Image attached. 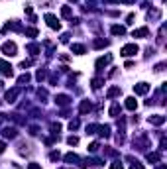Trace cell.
Listing matches in <instances>:
<instances>
[{"instance_id":"cell-1","label":"cell","mask_w":167,"mask_h":169,"mask_svg":"<svg viewBox=\"0 0 167 169\" xmlns=\"http://www.w3.org/2000/svg\"><path fill=\"white\" fill-rule=\"evenodd\" d=\"M138 51H140V47H138L136 43H128V45H124V47H122L120 55H122V57H132V55H136Z\"/></svg>"},{"instance_id":"cell-2","label":"cell","mask_w":167,"mask_h":169,"mask_svg":"<svg viewBox=\"0 0 167 169\" xmlns=\"http://www.w3.org/2000/svg\"><path fill=\"white\" fill-rule=\"evenodd\" d=\"M16 51H18V47H16V43L14 42H6V43H4L2 45V53H4V55H16Z\"/></svg>"},{"instance_id":"cell-3","label":"cell","mask_w":167,"mask_h":169,"mask_svg":"<svg viewBox=\"0 0 167 169\" xmlns=\"http://www.w3.org/2000/svg\"><path fill=\"white\" fill-rule=\"evenodd\" d=\"M45 22H47V26L51 28V30H59V28H61L59 20H57L53 14H45Z\"/></svg>"},{"instance_id":"cell-4","label":"cell","mask_w":167,"mask_h":169,"mask_svg":"<svg viewBox=\"0 0 167 169\" xmlns=\"http://www.w3.org/2000/svg\"><path fill=\"white\" fill-rule=\"evenodd\" d=\"M0 73L4 77H12V65L6 63V61H0Z\"/></svg>"},{"instance_id":"cell-5","label":"cell","mask_w":167,"mask_h":169,"mask_svg":"<svg viewBox=\"0 0 167 169\" xmlns=\"http://www.w3.org/2000/svg\"><path fill=\"white\" fill-rule=\"evenodd\" d=\"M149 90V85L148 83H138V85H134V93L136 94H145Z\"/></svg>"},{"instance_id":"cell-6","label":"cell","mask_w":167,"mask_h":169,"mask_svg":"<svg viewBox=\"0 0 167 169\" xmlns=\"http://www.w3.org/2000/svg\"><path fill=\"white\" fill-rule=\"evenodd\" d=\"M165 122V116H159V114H155V116H149V124L153 126H161Z\"/></svg>"},{"instance_id":"cell-7","label":"cell","mask_w":167,"mask_h":169,"mask_svg":"<svg viewBox=\"0 0 167 169\" xmlns=\"http://www.w3.org/2000/svg\"><path fill=\"white\" fill-rule=\"evenodd\" d=\"M18 94H20V89H12V90H8V93H6V102H14Z\"/></svg>"},{"instance_id":"cell-8","label":"cell","mask_w":167,"mask_h":169,"mask_svg":"<svg viewBox=\"0 0 167 169\" xmlns=\"http://www.w3.org/2000/svg\"><path fill=\"white\" fill-rule=\"evenodd\" d=\"M126 108H128V110H136V108H138V100H136L134 96H128V98H126Z\"/></svg>"},{"instance_id":"cell-9","label":"cell","mask_w":167,"mask_h":169,"mask_svg":"<svg viewBox=\"0 0 167 169\" xmlns=\"http://www.w3.org/2000/svg\"><path fill=\"white\" fill-rule=\"evenodd\" d=\"M149 34V30H148V28H140V30H134V38H145V35H148Z\"/></svg>"},{"instance_id":"cell-10","label":"cell","mask_w":167,"mask_h":169,"mask_svg":"<svg viewBox=\"0 0 167 169\" xmlns=\"http://www.w3.org/2000/svg\"><path fill=\"white\" fill-rule=\"evenodd\" d=\"M110 32L114 35H124V34H126V28H124V26H112Z\"/></svg>"},{"instance_id":"cell-11","label":"cell","mask_w":167,"mask_h":169,"mask_svg":"<svg viewBox=\"0 0 167 169\" xmlns=\"http://www.w3.org/2000/svg\"><path fill=\"white\" fill-rule=\"evenodd\" d=\"M112 61V55H106V57H100V59L97 61V67L100 69V67H104V65H108Z\"/></svg>"},{"instance_id":"cell-12","label":"cell","mask_w":167,"mask_h":169,"mask_svg":"<svg viewBox=\"0 0 167 169\" xmlns=\"http://www.w3.org/2000/svg\"><path fill=\"white\" fill-rule=\"evenodd\" d=\"M71 49H73V53H77V55H83V53H85V45H81V43H73Z\"/></svg>"},{"instance_id":"cell-13","label":"cell","mask_w":167,"mask_h":169,"mask_svg":"<svg viewBox=\"0 0 167 169\" xmlns=\"http://www.w3.org/2000/svg\"><path fill=\"white\" fill-rule=\"evenodd\" d=\"M120 93H122V90H120V86H112V89L108 90V98H114V96H118Z\"/></svg>"},{"instance_id":"cell-14","label":"cell","mask_w":167,"mask_h":169,"mask_svg":"<svg viewBox=\"0 0 167 169\" xmlns=\"http://www.w3.org/2000/svg\"><path fill=\"white\" fill-rule=\"evenodd\" d=\"M55 102H57V104H61V106H65L67 102H69V96H65V94H59V96L55 98Z\"/></svg>"},{"instance_id":"cell-15","label":"cell","mask_w":167,"mask_h":169,"mask_svg":"<svg viewBox=\"0 0 167 169\" xmlns=\"http://www.w3.org/2000/svg\"><path fill=\"white\" fill-rule=\"evenodd\" d=\"M89 110H90V102L89 100H83L81 102V112L85 114V112H89Z\"/></svg>"},{"instance_id":"cell-16","label":"cell","mask_w":167,"mask_h":169,"mask_svg":"<svg viewBox=\"0 0 167 169\" xmlns=\"http://www.w3.org/2000/svg\"><path fill=\"white\" fill-rule=\"evenodd\" d=\"M65 161H67V163L79 161V155H75V154H67V155H65Z\"/></svg>"},{"instance_id":"cell-17","label":"cell","mask_w":167,"mask_h":169,"mask_svg":"<svg viewBox=\"0 0 167 169\" xmlns=\"http://www.w3.org/2000/svg\"><path fill=\"white\" fill-rule=\"evenodd\" d=\"M71 14H73V12H71L69 6H63V8H61V16H63V18H71Z\"/></svg>"},{"instance_id":"cell-18","label":"cell","mask_w":167,"mask_h":169,"mask_svg":"<svg viewBox=\"0 0 167 169\" xmlns=\"http://www.w3.org/2000/svg\"><path fill=\"white\" fill-rule=\"evenodd\" d=\"M2 134L6 136V138H14V136H16V130H14V128H6Z\"/></svg>"},{"instance_id":"cell-19","label":"cell","mask_w":167,"mask_h":169,"mask_svg":"<svg viewBox=\"0 0 167 169\" xmlns=\"http://www.w3.org/2000/svg\"><path fill=\"white\" fill-rule=\"evenodd\" d=\"M67 144H69V146H77L79 138H77V136H69V138H67Z\"/></svg>"},{"instance_id":"cell-20","label":"cell","mask_w":167,"mask_h":169,"mask_svg":"<svg viewBox=\"0 0 167 169\" xmlns=\"http://www.w3.org/2000/svg\"><path fill=\"white\" fill-rule=\"evenodd\" d=\"M100 126L97 124H90V126H87V134H97V130H98Z\"/></svg>"},{"instance_id":"cell-21","label":"cell","mask_w":167,"mask_h":169,"mask_svg":"<svg viewBox=\"0 0 167 169\" xmlns=\"http://www.w3.org/2000/svg\"><path fill=\"white\" fill-rule=\"evenodd\" d=\"M26 35H30V38H36V35H37V30H36V28H28V30H26Z\"/></svg>"},{"instance_id":"cell-22","label":"cell","mask_w":167,"mask_h":169,"mask_svg":"<svg viewBox=\"0 0 167 169\" xmlns=\"http://www.w3.org/2000/svg\"><path fill=\"white\" fill-rule=\"evenodd\" d=\"M148 161H159V155L157 154H148Z\"/></svg>"},{"instance_id":"cell-23","label":"cell","mask_w":167,"mask_h":169,"mask_svg":"<svg viewBox=\"0 0 167 169\" xmlns=\"http://www.w3.org/2000/svg\"><path fill=\"white\" fill-rule=\"evenodd\" d=\"M28 81H30V75L26 73V75H22V77L18 79V83H20V85H24V83H28Z\"/></svg>"},{"instance_id":"cell-24","label":"cell","mask_w":167,"mask_h":169,"mask_svg":"<svg viewBox=\"0 0 167 169\" xmlns=\"http://www.w3.org/2000/svg\"><path fill=\"white\" fill-rule=\"evenodd\" d=\"M118 112H120V106H118V104H114V106L110 108V116H116Z\"/></svg>"},{"instance_id":"cell-25","label":"cell","mask_w":167,"mask_h":169,"mask_svg":"<svg viewBox=\"0 0 167 169\" xmlns=\"http://www.w3.org/2000/svg\"><path fill=\"white\" fill-rule=\"evenodd\" d=\"M102 85V79H93V89H100Z\"/></svg>"},{"instance_id":"cell-26","label":"cell","mask_w":167,"mask_h":169,"mask_svg":"<svg viewBox=\"0 0 167 169\" xmlns=\"http://www.w3.org/2000/svg\"><path fill=\"white\" fill-rule=\"evenodd\" d=\"M110 169H124V165H122V163H120V161H112Z\"/></svg>"},{"instance_id":"cell-27","label":"cell","mask_w":167,"mask_h":169,"mask_svg":"<svg viewBox=\"0 0 167 169\" xmlns=\"http://www.w3.org/2000/svg\"><path fill=\"white\" fill-rule=\"evenodd\" d=\"M30 65H32V59H26V61H22V65H20V67L26 69V67H30Z\"/></svg>"},{"instance_id":"cell-28","label":"cell","mask_w":167,"mask_h":169,"mask_svg":"<svg viewBox=\"0 0 167 169\" xmlns=\"http://www.w3.org/2000/svg\"><path fill=\"white\" fill-rule=\"evenodd\" d=\"M69 128H71V130H77V128H79V120H73L69 124Z\"/></svg>"},{"instance_id":"cell-29","label":"cell","mask_w":167,"mask_h":169,"mask_svg":"<svg viewBox=\"0 0 167 169\" xmlns=\"http://www.w3.org/2000/svg\"><path fill=\"white\" fill-rule=\"evenodd\" d=\"M130 169H144V165H141V163H138V161H136V163H132V167H130Z\"/></svg>"},{"instance_id":"cell-30","label":"cell","mask_w":167,"mask_h":169,"mask_svg":"<svg viewBox=\"0 0 167 169\" xmlns=\"http://www.w3.org/2000/svg\"><path fill=\"white\" fill-rule=\"evenodd\" d=\"M28 169H41V165H39V163H30Z\"/></svg>"},{"instance_id":"cell-31","label":"cell","mask_w":167,"mask_h":169,"mask_svg":"<svg viewBox=\"0 0 167 169\" xmlns=\"http://www.w3.org/2000/svg\"><path fill=\"white\" fill-rule=\"evenodd\" d=\"M89 150H90V151H97V150H98V144H97V142H94V144H90V146H89Z\"/></svg>"},{"instance_id":"cell-32","label":"cell","mask_w":167,"mask_h":169,"mask_svg":"<svg viewBox=\"0 0 167 169\" xmlns=\"http://www.w3.org/2000/svg\"><path fill=\"white\" fill-rule=\"evenodd\" d=\"M94 45H97V47H102V45H106V42H102V39H97V42H94Z\"/></svg>"},{"instance_id":"cell-33","label":"cell","mask_w":167,"mask_h":169,"mask_svg":"<svg viewBox=\"0 0 167 169\" xmlns=\"http://www.w3.org/2000/svg\"><path fill=\"white\" fill-rule=\"evenodd\" d=\"M4 150H6V144H4V142H0V154H2Z\"/></svg>"},{"instance_id":"cell-34","label":"cell","mask_w":167,"mask_h":169,"mask_svg":"<svg viewBox=\"0 0 167 169\" xmlns=\"http://www.w3.org/2000/svg\"><path fill=\"white\" fill-rule=\"evenodd\" d=\"M120 2H134V0H120Z\"/></svg>"},{"instance_id":"cell-35","label":"cell","mask_w":167,"mask_h":169,"mask_svg":"<svg viewBox=\"0 0 167 169\" xmlns=\"http://www.w3.org/2000/svg\"><path fill=\"white\" fill-rule=\"evenodd\" d=\"M0 89H2V81H0Z\"/></svg>"},{"instance_id":"cell-36","label":"cell","mask_w":167,"mask_h":169,"mask_svg":"<svg viewBox=\"0 0 167 169\" xmlns=\"http://www.w3.org/2000/svg\"><path fill=\"white\" fill-rule=\"evenodd\" d=\"M71 2H77V0H71Z\"/></svg>"}]
</instances>
